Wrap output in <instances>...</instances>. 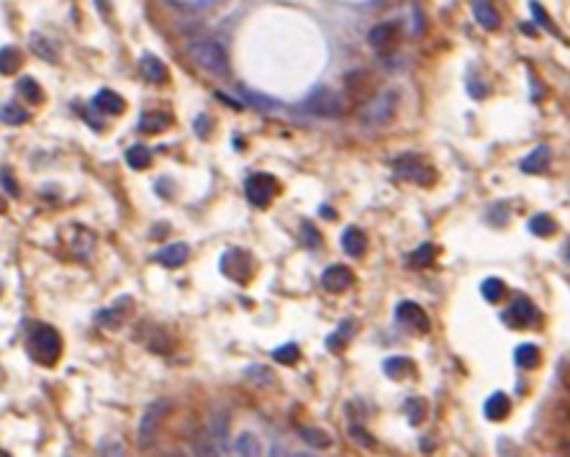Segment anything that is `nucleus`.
Returning a JSON list of instances; mask_svg holds the SVG:
<instances>
[{
  "label": "nucleus",
  "instance_id": "f257e3e1",
  "mask_svg": "<svg viewBox=\"0 0 570 457\" xmlns=\"http://www.w3.org/2000/svg\"><path fill=\"white\" fill-rule=\"evenodd\" d=\"M188 57L193 59L196 67H201L208 75H229V57H226V49L218 42H211V39L190 42Z\"/></svg>",
  "mask_w": 570,
  "mask_h": 457
},
{
  "label": "nucleus",
  "instance_id": "f03ea898",
  "mask_svg": "<svg viewBox=\"0 0 570 457\" xmlns=\"http://www.w3.org/2000/svg\"><path fill=\"white\" fill-rule=\"evenodd\" d=\"M28 357L36 360L39 365H54L59 355H62V337L57 334V329L42 324V326H36L31 331V337H28Z\"/></svg>",
  "mask_w": 570,
  "mask_h": 457
},
{
  "label": "nucleus",
  "instance_id": "7ed1b4c3",
  "mask_svg": "<svg viewBox=\"0 0 570 457\" xmlns=\"http://www.w3.org/2000/svg\"><path fill=\"white\" fill-rule=\"evenodd\" d=\"M221 273H224L229 280L239 283V285H247L254 273L252 254L247 252V249H239V247L226 249L224 257H221Z\"/></svg>",
  "mask_w": 570,
  "mask_h": 457
},
{
  "label": "nucleus",
  "instance_id": "20e7f679",
  "mask_svg": "<svg viewBox=\"0 0 570 457\" xmlns=\"http://www.w3.org/2000/svg\"><path fill=\"white\" fill-rule=\"evenodd\" d=\"M244 193H247V201L257 208H268L273 203L275 193H278V180L268 172H254V175L247 177L244 183Z\"/></svg>",
  "mask_w": 570,
  "mask_h": 457
},
{
  "label": "nucleus",
  "instance_id": "39448f33",
  "mask_svg": "<svg viewBox=\"0 0 570 457\" xmlns=\"http://www.w3.org/2000/svg\"><path fill=\"white\" fill-rule=\"evenodd\" d=\"M303 111L314 113V116H321V119H331V116H339V113L345 111V106H342V98H339L334 90H329V88H316V90L306 98Z\"/></svg>",
  "mask_w": 570,
  "mask_h": 457
},
{
  "label": "nucleus",
  "instance_id": "423d86ee",
  "mask_svg": "<svg viewBox=\"0 0 570 457\" xmlns=\"http://www.w3.org/2000/svg\"><path fill=\"white\" fill-rule=\"evenodd\" d=\"M393 172L403 180H414L419 185H429L434 180V172L427 167V162L416 155H403L393 162Z\"/></svg>",
  "mask_w": 570,
  "mask_h": 457
},
{
  "label": "nucleus",
  "instance_id": "0eeeda50",
  "mask_svg": "<svg viewBox=\"0 0 570 457\" xmlns=\"http://www.w3.org/2000/svg\"><path fill=\"white\" fill-rule=\"evenodd\" d=\"M504 321L516 326V329H521V326H529V324L540 321V311H537V306L529 301V298H516V301L509 306L506 314H504Z\"/></svg>",
  "mask_w": 570,
  "mask_h": 457
},
{
  "label": "nucleus",
  "instance_id": "6e6552de",
  "mask_svg": "<svg viewBox=\"0 0 570 457\" xmlns=\"http://www.w3.org/2000/svg\"><path fill=\"white\" fill-rule=\"evenodd\" d=\"M167 408H170L167 401H155L147 411H144L141 424H139V444L141 447H147V444L152 442V437L157 434V424L162 422V416L167 414Z\"/></svg>",
  "mask_w": 570,
  "mask_h": 457
},
{
  "label": "nucleus",
  "instance_id": "1a4fd4ad",
  "mask_svg": "<svg viewBox=\"0 0 570 457\" xmlns=\"http://www.w3.org/2000/svg\"><path fill=\"white\" fill-rule=\"evenodd\" d=\"M396 319L408 326V329H416V331H429V316H427V311L414 301H403L398 303V309H396Z\"/></svg>",
  "mask_w": 570,
  "mask_h": 457
},
{
  "label": "nucleus",
  "instance_id": "9d476101",
  "mask_svg": "<svg viewBox=\"0 0 570 457\" xmlns=\"http://www.w3.org/2000/svg\"><path fill=\"white\" fill-rule=\"evenodd\" d=\"M352 283H355L352 270L345 268V265H331V268H326L324 275H321V285H324V290H329V293H345Z\"/></svg>",
  "mask_w": 570,
  "mask_h": 457
},
{
  "label": "nucleus",
  "instance_id": "9b49d317",
  "mask_svg": "<svg viewBox=\"0 0 570 457\" xmlns=\"http://www.w3.org/2000/svg\"><path fill=\"white\" fill-rule=\"evenodd\" d=\"M190 257V247L185 244V242H172V244L162 247L160 252L155 254V260L160 262V265H165V268H180V265H185Z\"/></svg>",
  "mask_w": 570,
  "mask_h": 457
},
{
  "label": "nucleus",
  "instance_id": "f8f14e48",
  "mask_svg": "<svg viewBox=\"0 0 570 457\" xmlns=\"http://www.w3.org/2000/svg\"><path fill=\"white\" fill-rule=\"evenodd\" d=\"M396 111V93H386V95H380V98H375L370 106L362 111V116H365L367 121H378V124H383V121H388L391 116H393Z\"/></svg>",
  "mask_w": 570,
  "mask_h": 457
},
{
  "label": "nucleus",
  "instance_id": "ddd939ff",
  "mask_svg": "<svg viewBox=\"0 0 570 457\" xmlns=\"http://www.w3.org/2000/svg\"><path fill=\"white\" fill-rule=\"evenodd\" d=\"M139 70L149 83H165V80H167V67H165V62L160 57L149 54V52L139 57Z\"/></svg>",
  "mask_w": 570,
  "mask_h": 457
},
{
  "label": "nucleus",
  "instance_id": "4468645a",
  "mask_svg": "<svg viewBox=\"0 0 570 457\" xmlns=\"http://www.w3.org/2000/svg\"><path fill=\"white\" fill-rule=\"evenodd\" d=\"M473 16H475V21L486 28V31H499L501 16L488 0H475V3H473Z\"/></svg>",
  "mask_w": 570,
  "mask_h": 457
},
{
  "label": "nucleus",
  "instance_id": "2eb2a0df",
  "mask_svg": "<svg viewBox=\"0 0 570 457\" xmlns=\"http://www.w3.org/2000/svg\"><path fill=\"white\" fill-rule=\"evenodd\" d=\"M93 106L98 108V111L108 113V116H121V113L126 111V100L121 98L119 93L113 90H100L95 98H93Z\"/></svg>",
  "mask_w": 570,
  "mask_h": 457
},
{
  "label": "nucleus",
  "instance_id": "dca6fc26",
  "mask_svg": "<svg viewBox=\"0 0 570 457\" xmlns=\"http://www.w3.org/2000/svg\"><path fill=\"white\" fill-rule=\"evenodd\" d=\"M396 36H398V26H396L393 21H388V23H378V26L370 28L367 42H370V47H375V49H386V47H391V44L396 42Z\"/></svg>",
  "mask_w": 570,
  "mask_h": 457
},
{
  "label": "nucleus",
  "instance_id": "f3484780",
  "mask_svg": "<svg viewBox=\"0 0 570 457\" xmlns=\"http://www.w3.org/2000/svg\"><path fill=\"white\" fill-rule=\"evenodd\" d=\"M365 247H367L365 232L357 229V226H347L345 234H342V249H345V254L360 257V254H365Z\"/></svg>",
  "mask_w": 570,
  "mask_h": 457
},
{
  "label": "nucleus",
  "instance_id": "a211bd4d",
  "mask_svg": "<svg viewBox=\"0 0 570 457\" xmlns=\"http://www.w3.org/2000/svg\"><path fill=\"white\" fill-rule=\"evenodd\" d=\"M172 124V116L165 111H155V113H144L139 121V129L144 134H162L165 129H170Z\"/></svg>",
  "mask_w": 570,
  "mask_h": 457
},
{
  "label": "nucleus",
  "instance_id": "6ab92c4d",
  "mask_svg": "<svg viewBox=\"0 0 570 457\" xmlns=\"http://www.w3.org/2000/svg\"><path fill=\"white\" fill-rule=\"evenodd\" d=\"M550 165V149L547 147H537L535 152H529L524 160H521V172H529V175H537V172H545Z\"/></svg>",
  "mask_w": 570,
  "mask_h": 457
},
{
  "label": "nucleus",
  "instance_id": "aec40b11",
  "mask_svg": "<svg viewBox=\"0 0 570 457\" xmlns=\"http://www.w3.org/2000/svg\"><path fill=\"white\" fill-rule=\"evenodd\" d=\"M509 408H511V403H509V396L506 393H493L491 398L486 401V416L488 419H493V422H501V419H506L509 416Z\"/></svg>",
  "mask_w": 570,
  "mask_h": 457
},
{
  "label": "nucleus",
  "instance_id": "412c9836",
  "mask_svg": "<svg viewBox=\"0 0 570 457\" xmlns=\"http://www.w3.org/2000/svg\"><path fill=\"white\" fill-rule=\"evenodd\" d=\"M23 57H21V49L18 47H3L0 49V75H16L18 72V67H21Z\"/></svg>",
  "mask_w": 570,
  "mask_h": 457
},
{
  "label": "nucleus",
  "instance_id": "4be33fe9",
  "mask_svg": "<svg viewBox=\"0 0 570 457\" xmlns=\"http://www.w3.org/2000/svg\"><path fill=\"white\" fill-rule=\"evenodd\" d=\"M540 350H537L535 345H519L516 347V352H514V362L519 367H524V370H532V367H537L540 365Z\"/></svg>",
  "mask_w": 570,
  "mask_h": 457
},
{
  "label": "nucleus",
  "instance_id": "5701e85b",
  "mask_svg": "<svg viewBox=\"0 0 570 457\" xmlns=\"http://www.w3.org/2000/svg\"><path fill=\"white\" fill-rule=\"evenodd\" d=\"M18 93H21L23 98L28 100V103H34V106H39V103H44V90H42V85L36 83L34 78H28V75H23L21 80H18Z\"/></svg>",
  "mask_w": 570,
  "mask_h": 457
},
{
  "label": "nucleus",
  "instance_id": "b1692460",
  "mask_svg": "<svg viewBox=\"0 0 570 457\" xmlns=\"http://www.w3.org/2000/svg\"><path fill=\"white\" fill-rule=\"evenodd\" d=\"M126 165L131 170H147L152 165V152L144 144H134L126 149Z\"/></svg>",
  "mask_w": 570,
  "mask_h": 457
},
{
  "label": "nucleus",
  "instance_id": "393cba45",
  "mask_svg": "<svg viewBox=\"0 0 570 457\" xmlns=\"http://www.w3.org/2000/svg\"><path fill=\"white\" fill-rule=\"evenodd\" d=\"M411 370H414V365H411V360H408V357H391V360H386V362H383V373H386L388 378H393V380L406 378Z\"/></svg>",
  "mask_w": 570,
  "mask_h": 457
},
{
  "label": "nucleus",
  "instance_id": "a878e982",
  "mask_svg": "<svg viewBox=\"0 0 570 457\" xmlns=\"http://www.w3.org/2000/svg\"><path fill=\"white\" fill-rule=\"evenodd\" d=\"M28 47H31V52H34L36 57H42V59H47V62H57V49H54V44L47 42V36H42V34H31V39H28Z\"/></svg>",
  "mask_w": 570,
  "mask_h": 457
},
{
  "label": "nucleus",
  "instance_id": "bb28decb",
  "mask_svg": "<svg viewBox=\"0 0 570 457\" xmlns=\"http://www.w3.org/2000/svg\"><path fill=\"white\" fill-rule=\"evenodd\" d=\"M0 121L11 124V126H21V124L28 121V111L18 106V103H3L0 106Z\"/></svg>",
  "mask_w": 570,
  "mask_h": 457
},
{
  "label": "nucleus",
  "instance_id": "cd10ccee",
  "mask_svg": "<svg viewBox=\"0 0 570 457\" xmlns=\"http://www.w3.org/2000/svg\"><path fill=\"white\" fill-rule=\"evenodd\" d=\"M529 232L535 234V237H550V234H555L557 232L555 218L547 216V213H537L535 218H529Z\"/></svg>",
  "mask_w": 570,
  "mask_h": 457
},
{
  "label": "nucleus",
  "instance_id": "c85d7f7f",
  "mask_svg": "<svg viewBox=\"0 0 570 457\" xmlns=\"http://www.w3.org/2000/svg\"><path fill=\"white\" fill-rule=\"evenodd\" d=\"M480 293L486 298L488 303H499L501 298L506 296V285L499 280V278H486L483 285H480Z\"/></svg>",
  "mask_w": 570,
  "mask_h": 457
},
{
  "label": "nucleus",
  "instance_id": "c756f323",
  "mask_svg": "<svg viewBox=\"0 0 570 457\" xmlns=\"http://www.w3.org/2000/svg\"><path fill=\"white\" fill-rule=\"evenodd\" d=\"M298 357H301V350H298L296 342H288V345L273 350V360L280 365H293V362H298Z\"/></svg>",
  "mask_w": 570,
  "mask_h": 457
},
{
  "label": "nucleus",
  "instance_id": "7c9ffc66",
  "mask_svg": "<svg viewBox=\"0 0 570 457\" xmlns=\"http://www.w3.org/2000/svg\"><path fill=\"white\" fill-rule=\"evenodd\" d=\"M352 321H345L342 326H339L337 334H331L329 339H326V347H329V352H339L342 347H345V342L350 339V334H352Z\"/></svg>",
  "mask_w": 570,
  "mask_h": 457
},
{
  "label": "nucleus",
  "instance_id": "2f4dec72",
  "mask_svg": "<svg viewBox=\"0 0 570 457\" xmlns=\"http://www.w3.org/2000/svg\"><path fill=\"white\" fill-rule=\"evenodd\" d=\"M298 434H301V439L306 444H311V447H329V437L324 434V432H319V429H311V427H303L301 432H298Z\"/></svg>",
  "mask_w": 570,
  "mask_h": 457
},
{
  "label": "nucleus",
  "instance_id": "473e14b6",
  "mask_svg": "<svg viewBox=\"0 0 570 457\" xmlns=\"http://www.w3.org/2000/svg\"><path fill=\"white\" fill-rule=\"evenodd\" d=\"M234 452H237V455H260V442H257L252 434H242L239 439L234 442Z\"/></svg>",
  "mask_w": 570,
  "mask_h": 457
},
{
  "label": "nucleus",
  "instance_id": "72a5a7b5",
  "mask_svg": "<svg viewBox=\"0 0 570 457\" xmlns=\"http://www.w3.org/2000/svg\"><path fill=\"white\" fill-rule=\"evenodd\" d=\"M247 378H252L257 386H270V383H275V375L270 373L268 367H262V365L249 367V370H247Z\"/></svg>",
  "mask_w": 570,
  "mask_h": 457
},
{
  "label": "nucleus",
  "instance_id": "f704fd0d",
  "mask_svg": "<svg viewBox=\"0 0 570 457\" xmlns=\"http://www.w3.org/2000/svg\"><path fill=\"white\" fill-rule=\"evenodd\" d=\"M0 185L6 188V193L11 198H18L21 196V188H18V183H16V177H13V172L8 167H0Z\"/></svg>",
  "mask_w": 570,
  "mask_h": 457
},
{
  "label": "nucleus",
  "instance_id": "c9c22d12",
  "mask_svg": "<svg viewBox=\"0 0 570 457\" xmlns=\"http://www.w3.org/2000/svg\"><path fill=\"white\" fill-rule=\"evenodd\" d=\"M301 237H303V244L309 247V249H316L319 244H321V234L316 232V226L309 224V221H303L301 226Z\"/></svg>",
  "mask_w": 570,
  "mask_h": 457
},
{
  "label": "nucleus",
  "instance_id": "e433bc0d",
  "mask_svg": "<svg viewBox=\"0 0 570 457\" xmlns=\"http://www.w3.org/2000/svg\"><path fill=\"white\" fill-rule=\"evenodd\" d=\"M121 309L124 306H116V309H111V311H103V314H98V321H100V326H111V329H119L121 326V321H124V316H121Z\"/></svg>",
  "mask_w": 570,
  "mask_h": 457
},
{
  "label": "nucleus",
  "instance_id": "4c0bfd02",
  "mask_svg": "<svg viewBox=\"0 0 570 457\" xmlns=\"http://www.w3.org/2000/svg\"><path fill=\"white\" fill-rule=\"evenodd\" d=\"M432 260H434V247L432 244H422L414 254H411V262H414L416 268H427Z\"/></svg>",
  "mask_w": 570,
  "mask_h": 457
},
{
  "label": "nucleus",
  "instance_id": "58836bf2",
  "mask_svg": "<svg viewBox=\"0 0 570 457\" xmlns=\"http://www.w3.org/2000/svg\"><path fill=\"white\" fill-rule=\"evenodd\" d=\"M529 11H532V13H535V21L540 23V26H542V28H547V31H552V34H557V36H560V31H557V28L552 26V21H550V16L545 13V8L540 6V3H535V0H532V3H529Z\"/></svg>",
  "mask_w": 570,
  "mask_h": 457
},
{
  "label": "nucleus",
  "instance_id": "ea45409f",
  "mask_svg": "<svg viewBox=\"0 0 570 457\" xmlns=\"http://www.w3.org/2000/svg\"><path fill=\"white\" fill-rule=\"evenodd\" d=\"M406 414H408V422L411 424H419L424 419V401L422 398H411L406 401Z\"/></svg>",
  "mask_w": 570,
  "mask_h": 457
},
{
  "label": "nucleus",
  "instance_id": "a19ab883",
  "mask_svg": "<svg viewBox=\"0 0 570 457\" xmlns=\"http://www.w3.org/2000/svg\"><path fill=\"white\" fill-rule=\"evenodd\" d=\"M208 129H211V119H208V116H198V119H196V134L206 136V134H208Z\"/></svg>",
  "mask_w": 570,
  "mask_h": 457
},
{
  "label": "nucleus",
  "instance_id": "79ce46f5",
  "mask_svg": "<svg viewBox=\"0 0 570 457\" xmlns=\"http://www.w3.org/2000/svg\"><path fill=\"white\" fill-rule=\"evenodd\" d=\"M350 434H352V437H357L360 442H362V444H367V447H370V444H373V439H370V437H367V434H362V432H360V427H350Z\"/></svg>",
  "mask_w": 570,
  "mask_h": 457
},
{
  "label": "nucleus",
  "instance_id": "37998d69",
  "mask_svg": "<svg viewBox=\"0 0 570 457\" xmlns=\"http://www.w3.org/2000/svg\"><path fill=\"white\" fill-rule=\"evenodd\" d=\"M521 31H524V34H529V36H535V34H537V28H535V26H529V23H521Z\"/></svg>",
  "mask_w": 570,
  "mask_h": 457
},
{
  "label": "nucleus",
  "instance_id": "c03bdc74",
  "mask_svg": "<svg viewBox=\"0 0 570 457\" xmlns=\"http://www.w3.org/2000/svg\"><path fill=\"white\" fill-rule=\"evenodd\" d=\"M6 208H8V206H6V201H3V198H0V213H6Z\"/></svg>",
  "mask_w": 570,
  "mask_h": 457
},
{
  "label": "nucleus",
  "instance_id": "a18cd8bd",
  "mask_svg": "<svg viewBox=\"0 0 570 457\" xmlns=\"http://www.w3.org/2000/svg\"><path fill=\"white\" fill-rule=\"evenodd\" d=\"M565 260L570 262V242H568V247H565Z\"/></svg>",
  "mask_w": 570,
  "mask_h": 457
},
{
  "label": "nucleus",
  "instance_id": "49530a36",
  "mask_svg": "<svg viewBox=\"0 0 570 457\" xmlns=\"http://www.w3.org/2000/svg\"><path fill=\"white\" fill-rule=\"evenodd\" d=\"M568 452H570V444H568Z\"/></svg>",
  "mask_w": 570,
  "mask_h": 457
}]
</instances>
